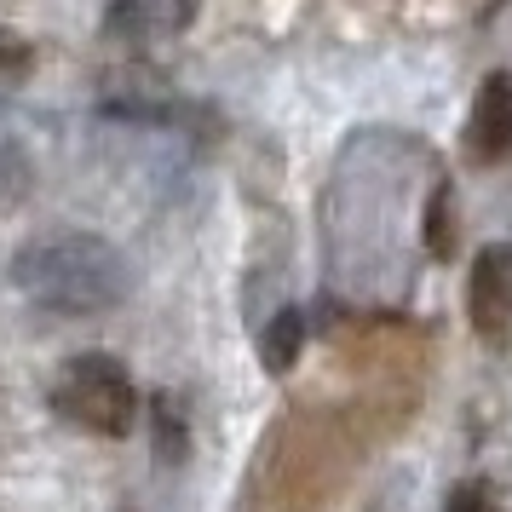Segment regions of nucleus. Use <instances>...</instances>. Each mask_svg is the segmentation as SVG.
Listing matches in <instances>:
<instances>
[{
	"label": "nucleus",
	"instance_id": "obj_8",
	"mask_svg": "<svg viewBox=\"0 0 512 512\" xmlns=\"http://www.w3.org/2000/svg\"><path fill=\"white\" fill-rule=\"evenodd\" d=\"M35 70V41H24L12 24H0V87H24Z\"/></svg>",
	"mask_w": 512,
	"mask_h": 512
},
{
	"label": "nucleus",
	"instance_id": "obj_1",
	"mask_svg": "<svg viewBox=\"0 0 512 512\" xmlns=\"http://www.w3.org/2000/svg\"><path fill=\"white\" fill-rule=\"evenodd\" d=\"M12 282L29 305H41L52 317H98L127 300L133 265L116 242L93 231H47L29 236L12 254Z\"/></svg>",
	"mask_w": 512,
	"mask_h": 512
},
{
	"label": "nucleus",
	"instance_id": "obj_2",
	"mask_svg": "<svg viewBox=\"0 0 512 512\" xmlns=\"http://www.w3.org/2000/svg\"><path fill=\"white\" fill-rule=\"evenodd\" d=\"M52 409L93 438H127L139 420V386L121 357L110 351H75L52 380Z\"/></svg>",
	"mask_w": 512,
	"mask_h": 512
},
{
	"label": "nucleus",
	"instance_id": "obj_7",
	"mask_svg": "<svg viewBox=\"0 0 512 512\" xmlns=\"http://www.w3.org/2000/svg\"><path fill=\"white\" fill-rule=\"evenodd\" d=\"M156 455H162L167 466L173 461H185V449H190V438H185V415H179V403L173 397H156Z\"/></svg>",
	"mask_w": 512,
	"mask_h": 512
},
{
	"label": "nucleus",
	"instance_id": "obj_3",
	"mask_svg": "<svg viewBox=\"0 0 512 512\" xmlns=\"http://www.w3.org/2000/svg\"><path fill=\"white\" fill-rule=\"evenodd\" d=\"M466 317L484 340H507L512 334V242L478 248L472 271H466Z\"/></svg>",
	"mask_w": 512,
	"mask_h": 512
},
{
	"label": "nucleus",
	"instance_id": "obj_4",
	"mask_svg": "<svg viewBox=\"0 0 512 512\" xmlns=\"http://www.w3.org/2000/svg\"><path fill=\"white\" fill-rule=\"evenodd\" d=\"M466 156L478 167H495L512 156V75L495 70L472 98V116H466Z\"/></svg>",
	"mask_w": 512,
	"mask_h": 512
},
{
	"label": "nucleus",
	"instance_id": "obj_9",
	"mask_svg": "<svg viewBox=\"0 0 512 512\" xmlns=\"http://www.w3.org/2000/svg\"><path fill=\"white\" fill-rule=\"evenodd\" d=\"M443 512H501V501H495V489L484 478H466V484L449 489V507Z\"/></svg>",
	"mask_w": 512,
	"mask_h": 512
},
{
	"label": "nucleus",
	"instance_id": "obj_5",
	"mask_svg": "<svg viewBox=\"0 0 512 512\" xmlns=\"http://www.w3.org/2000/svg\"><path fill=\"white\" fill-rule=\"evenodd\" d=\"M300 346H305V317L300 311H277L265 323V334H259V363L271 374H288L300 363Z\"/></svg>",
	"mask_w": 512,
	"mask_h": 512
},
{
	"label": "nucleus",
	"instance_id": "obj_6",
	"mask_svg": "<svg viewBox=\"0 0 512 512\" xmlns=\"http://www.w3.org/2000/svg\"><path fill=\"white\" fill-rule=\"evenodd\" d=\"M426 248H432V259H455V190L449 185L432 190V208H426Z\"/></svg>",
	"mask_w": 512,
	"mask_h": 512
}]
</instances>
